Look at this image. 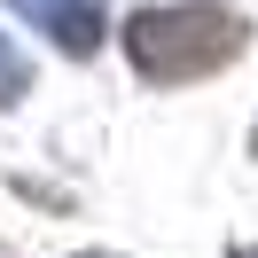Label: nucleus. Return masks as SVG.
I'll use <instances>...</instances> for the list:
<instances>
[{
	"mask_svg": "<svg viewBox=\"0 0 258 258\" xmlns=\"http://www.w3.org/2000/svg\"><path fill=\"white\" fill-rule=\"evenodd\" d=\"M117 47L141 71V86H196L250 55V24L227 0H172V8H133Z\"/></svg>",
	"mask_w": 258,
	"mask_h": 258,
	"instance_id": "obj_1",
	"label": "nucleus"
},
{
	"mask_svg": "<svg viewBox=\"0 0 258 258\" xmlns=\"http://www.w3.org/2000/svg\"><path fill=\"white\" fill-rule=\"evenodd\" d=\"M8 8H16V16H32L39 32L71 55V63L102 55V39H110V0H8Z\"/></svg>",
	"mask_w": 258,
	"mask_h": 258,
	"instance_id": "obj_2",
	"label": "nucleus"
},
{
	"mask_svg": "<svg viewBox=\"0 0 258 258\" xmlns=\"http://www.w3.org/2000/svg\"><path fill=\"white\" fill-rule=\"evenodd\" d=\"M32 94V63H24V47L8 32H0V110H16V102Z\"/></svg>",
	"mask_w": 258,
	"mask_h": 258,
	"instance_id": "obj_3",
	"label": "nucleus"
},
{
	"mask_svg": "<svg viewBox=\"0 0 258 258\" xmlns=\"http://www.w3.org/2000/svg\"><path fill=\"white\" fill-rule=\"evenodd\" d=\"M227 258H258V242H227Z\"/></svg>",
	"mask_w": 258,
	"mask_h": 258,
	"instance_id": "obj_4",
	"label": "nucleus"
},
{
	"mask_svg": "<svg viewBox=\"0 0 258 258\" xmlns=\"http://www.w3.org/2000/svg\"><path fill=\"white\" fill-rule=\"evenodd\" d=\"M79 258H117V250H79Z\"/></svg>",
	"mask_w": 258,
	"mask_h": 258,
	"instance_id": "obj_5",
	"label": "nucleus"
},
{
	"mask_svg": "<svg viewBox=\"0 0 258 258\" xmlns=\"http://www.w3.org/2000/svg\"><path fill=\"white\" fill-rule=\"evenodd\" d=\"M250 157H258V133H250Z\"/></svg>",
	"mask_w": 258,
	"mask_h": 258,
	"instance_id": "obj_6",
	"label": "nucleus"
}]
</instances>
